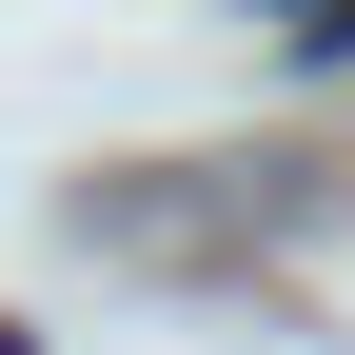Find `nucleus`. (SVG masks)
Segmentation results:
<instances>
[{"mask_svg": "<svg viewBox=\"0 0 355 355\" xmlns=\"http://www.w3.org/2000/svg\"><path fill=\"white\" fill-rule=\"evenodd\" d=\"M277 40L296 60H355V0H277Z\"/></svg>", "mask_w": 355, "mask_h": 355, "instance_id": "obj_1", "label": "nucleus"}]
</instances>
